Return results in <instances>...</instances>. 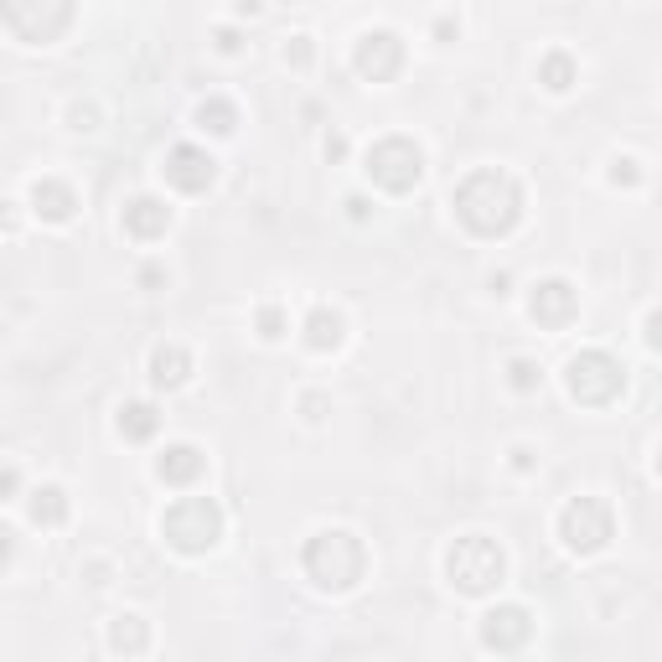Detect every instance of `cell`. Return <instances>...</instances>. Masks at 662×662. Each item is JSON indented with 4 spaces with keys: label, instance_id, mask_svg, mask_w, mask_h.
<instances>
[{
    "label": "cell",
    "instance_id": "6da1fadb",
    "mask_svg": "<svg viewBox=\"0 0 662 662\" xmlns=\"http://www.w3.org/2000/svg\"><path fill=\"white\" fill-rule=\"evenodd\" d=\"M456 213H461V223L471 233L497 238V233H507L523 218V192H518V182L507 171H476L456 192Z\"/></svg>",
    "mask_w": 662,
    "mask_h": 662
},
{
    "label": "cell",
    "instance_id": "7a4b0ae2",
    "mask_svg": "<svg viewBox=\"0 0 662 662\" xmlns=\"http://www.w3.org/2000/svg\"><path fill=\"white\" fill-rule=\"evenodd\" d=\"M363 569H368V554L363 544H357L352 533L342 528H331V533H316L311 544H306V575L326 590H347L363 580Z\"/></svg>",
    "mask_w": 662,
    "mask_h": 662
},
{
    "label": "cell",
    "instance_id": "3957f363",
    "mask_svg": "<svg viewBox=\"0 0 662 662\" xmlns=\"http://www.w3.org/2000/svg\"><path fill=\"white\" fill-rule=\"evenodd\" d=\"M161 533H166L182 554H202V549L218 544L223 513H218V502H207V497H182V502H176L171 513L161 518Z\"/></svg>",
    "mask_w": 662,
    "mask_h": 662
},
{
    "label": "cell",
    "instance_id": "277c9868",
    "mask_svg": "<svg viewBox=\"0 0 662 662\" xmlns=\"http://www.w3.org/2000/svg\"><path fill=\"white\" fill-rule=\"evenodd\" d=\"M445 569L466 595H481L502 580V549L481 533H466V538H456V549L445 554Z\"/></svg>",
    "mask_w": 662,
    "mask_h": 662
},
{
    "label": "cell",
    "instance_id": "5b68a950",
    "mask_svg": "<svg viewBox=\"0 0 662 662\" xmlns=\"http://www.w3.org/2000/svg\"><path fill=\"white\" fill-rule=\"evenodd\" d=\"M419 171H425V156H419V145L404 135H388L368 150V176L388 192H409L419 182Z\"/></svg>",
    "mask_w": 662,
    "mask_h": 662
},
{
    "label": "cell",
    "instance_id": "8992f818",
    "mask_svg": "<svg viewBox=\"0 0 662 662\" xmlns=\"http://www.w3.org/2000/svg\"><path fill=\"white\" fill-rule=\"evenodd\" d=\"M621 363H611L606 352H580L575 363H569V394L580 404H611L621 394Z\"/></svg>",
    "mask_w": 662,
    "mask_h": 662
},
{
    "label": "cell",
    "instance_id": "52a82bcc",
    "mask_svg": "<svg viewBox=\"0 0 662 662\" xmlns=\"http://www.w3.org/2000/svg\"><path fill=\"white\" fill-rule=\"evenodd\" d=\"M559 528H564V538H569V549L595 554V549L611 538V507L600 502V497H580V502H569V507H564Z\"/></svg>",
    "mask_w": 662,
    "mask_h": 662
},
{
    "label": "cell",
    "instance_id": "ba28073f",
    "mask_svg": "<svg viewBox=\"0 0 662 662\" xmlns=\"http://www.w3.org/2000/svg\"><path fill=\"white\" fill-rule=\"evenodd\" d=\"M213 171H218V161L207 156L202 145H176L166 156V182L176 192H207L213 187Z\"/></svg>",
    "mask_w": 662,
    "mask_h": 662
},
{
    "label": "cell",
    "instance_id": "9c48e42d",
    "mask_svg": "<svg viewBox=\"0 0 662 662\" xmlns=\"http://www.w3.org/2000/svg\"><path fill=\"white\" fill-rule=\"evenodd\" d=\"M404 68V42L394 32H363V42H357V73L383 83V78H394Z\"/></svg>",
    "mask_w": 662,
    "mask_h": 662
},
{
    "label": "cell",
    "instance_id": "30bf717a",
    "mask_svg": "<svg viewBox=\"0 0 662 662\" xmlns=\"http://www.w3.org/2000/svg\"><path fill=\"white\" fill-rule=\"evenodd\" d=\"M528 631H533V621H528L523 606H497V611H487V621H481V642L497 647V652H513V647L528 642Z\"/></svg>",
    "mask_w": 662,
    "mask_h": 662
},
{
    "label": "cell",
    "instance_id": "8fae6325",
    "mask_svg": "<svg viewBox=\"0 0 662 662\" xmlns=\"http://www.w3.org/2000/svg\"><path fill=\"white\" fill-rule=\"evenodd\" d=\"M533 321H544V326H564L569 316H575V290H569L564 280H544L533 290Z\"/></svg>",
    "mask_w": 662,
    "mask_h": 662
},
{
    "label": "cell",
    "instance_id": "7c38bea8",
    "mask_svg": "<svg viewBox=\"0 0 662 662\" xmlns=\"http://www.w3.org/2000/svg\"><path fill=\"white\" fill-rule=\"evenodd\" d=\"M125 228H130L135 238H161V233L171 228V207L156 202V197H135V202L125 207Z\"/></svg>",
    "mask_w": 662,
    "mask_h": 662
},
{
    "label": "cell",
    "instance_id": "4fadbf2b",
    "mask_svg": "<svg viewBox=\"0 0 662 662\" xmlns=\"http://www.w3.org/2000/svg\"><path fill=\"white\" fill-rule=\"evenodd\" d=\"M197 471H202V450H197V445H171L166 456L156 461V476L171 481V487H187Z\"/></svg>",
    "mask_w": 662,
    "mask_h": 662
},
{
    "label": "cell",
    "instance_id": "5bb4252c",
    "mask_svg": "<svg viewBox=\"0 0 662 662\" xmlns=\"http://www.w3.org/2000/svg\"><path fill=\"white\" fill-rule=\"evenodd\" d=\"M32 202H37V213L52 218V223H68L73 218V192L63 182H37L32 187Z\"/></svg>",
    "mask_w": 662,
    "mask_h": 662
},
{
    "label": "cell",
    "instance_id": "9a60e30c",
    "mask_svg": "<svg viewBox=\"0 0 662 662\" xmlns=\"http://www.w3.org/2000/svg\"><path fill=\"white\" fill-rule=\"evenodd\" d=\"M306 342L316 347V352H326V347H337L342 342V316L337 311H311V321H306Z\"/></svg>",
    "mask_w": 662,
    "mask_h": 662
},
{
    "label": "cell",
    "instance_id": "2e32d148",
    "mask_svg": "<svg viewBox=\"0 0 662 662\" xmlns=\"http://www.w3.org/2000/svg\"><path fill=\"white\" fill-rule=\"evenodd\" d=\"M156 425H161V419H156L150 404H125V409H119V435H125V440H150Z\"/></svg>",
    "mask_w": 662,
    "mask_h": 662
},
{
    "label": "cell",
    "instance_id": "e0dca14e",
    "mask_svg": "<svg viewBox=\"0 0 662 662\" xmlns=\"http://www.w3.org/2000/svg\"><path fill=\"white\" fill-rule=\"evenodd\" d=\"M150 368H156V383L176 388V383H187V352L182 347H161L156 357H150Z\"/></svg>",
    "mask_w": 662,
    "mask_h": 662
},
{
    "label": "cell",
    "instance_id": "ac0fdd59",
    "mask_svg": "<svg viewBox=\"0 0 662 662\" xmlns=\"http://www.w3.org/2000/svg\"><path fill=\"white\" fill-rule=\"evenodd\" d=\"M538 78H544L554 94H564V88L575 83V63H569V52H549L544 63H538Z\"/></svg>",
    "mask_w": 662,
    "mask_h": 662
},
{
    "label": "cell",
    "instance_id": "d6986e66",
    "mask_svg": "<svg viewBox=\"0 0 662 662\" xmlns=\"http://www.w3.org/2000/svg\"><path fill=\"white\" fill-rule=\"evenodd\" d=\"M32 497H37V502H32V518H37V523L52 528V523L68 518V502H63V492H57V487H37Z\"/></svg>",
    "mask_w": 662,
    "mask_h": 662
},
{
    "label": "cell",
    "instance_id": "ffe728a7",
    "mask_svg": "<svg viewBox=\"0 0 662 662\" xmlns=\"http://www.w3.org/2000/svg\"><path fill=\"white\" fill-rule=\"evenodd\" d=\"M109 642H114V652H140L145 647V621L140 616H119L114 631H109Z\"/></svg>",
    "mask_w": 662,
    "mask_h": 662
},
{
    "label": "cell",
    "instance_id": "44dd1931",
    "mask_svg": "<svg viewBox=\"0 0 662 662\" xmlns=\"http://www.w3.org/2000/svg\"><path fill=\"white\" fill-rule=\"evenodd\" d=\"M197 119H202V125L207 130H213V135H233V104H223V99H207L202 109H197Z\"/></svg>",
    "mask_w": 662,
    "mask_h": 662
},
{
    "label": "cell",
    "instance_id": "7402d4cb",
    "mask_svg": "<svg viewBox=\"0 0 662 662\" xmlns=\"http://www.w3.org/2000/svg\"><path fill=\"white\" fill-rule=\"evenodd\" d=\"M507 373H513V388H518V394H528V388L538 383V368L528 363V357H518V363H513V368H507Z\"/></svg>",
    "mask_w": 662,
    "mask_h": 662
},
{
    "label": "cell",
    "instance_id": "603a6c76",
    "mask_svg": "<svg viewBox=\"0 0 662 662\" xmlns=\"http://www.w3.org/2000/svg\"><path fill=\"white\" fill-rule=\"evenodd\" d=\"M259 326H264V337H269V342H275V337H285V321H280V311H275V306H269V311L259 316Z\"/></svg>",
    "mask_w": 662,
    "mask_h": 662
},
{
    "label": "cell",
    "instance_id": "cb8c5ba5",
    "mask_svg": "<svg viewBox=\"0 0 662 662\" xmlns=\"http://www.w3.org/2000/svg\"><path fill=\"white\" fill-rule=\"evenodd\" d=\"M647 342H652V347H662V311H652V316H647Z\"/></svg>",
    "mask_w": 662,
    "mask_h": 662
},
{
    "label": "cell",
    "instance_id": "d4e9b609",
    "mask_svg": "<svg viewBox=\"0 0 662 662\" xmlns=\"http://www.w3.org/2000/svg\"><path fill=\"white\" fill-rule=\"evenodd\" d=\"M657 476H662V450H657Z\"/></svg>",
    "mask_w": 662,
    "mask_h": 662
}]
</instances>
